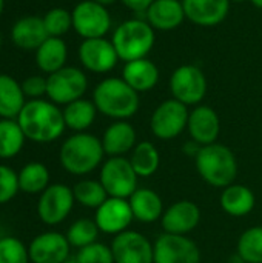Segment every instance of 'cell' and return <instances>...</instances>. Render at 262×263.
Segmentation results:
<instances>
[{
	"mask_svg": "<svg viewBox=\"0 0 262 263\" xmlns=\"http://www.w3.org/2000/svg\"><path fill=\"white\" fill-rule=\"evenodd\" d=\"M29 251L15 237L0 239V263H29Z\"/></svg>",
	"mask_w": 262,
	"mask_h": 263,
	"instance_id": "d590c367",
	"label": "cell"
},
{
	"mask_svg": "<svg viewBox=\"0 0 262 263\" xmlns=\"http://www.w3.org/2000/svg\"><path fill=\"white\" fill-rule=\"evenodd\" d=\"M68 57V48L62 37H48L36 51V63L48 76L62 69Z\"/></svg>",
	"mask_w": 262,
	"mask_h": 263,
	"instance_id": "484cf974",
	"label": "cell"
},
{
	"mask_svg": "<svg viewBox=\"0 0 262 263\" xmlns=\"http://www.w3.org/2000/svg\"><path fill=\"white\" fill-rule=\"evenodd\" d=\"M187 105L176 99H168L158 105L150 119V128L154 137L161 140H171L184 133L188 123Z\"/></svg>",
	"mask_w": 262,
	"mask_h": 263,
	"instance_id": "ba28073f",
	"label": "cell"
},
{
	"mask_svg": "<svg viewBox=\"0 0 262 263\" xmlns=\"http://www.w3.org/2000/svg\"><path fill=\"white\" fill-rule=\"evenodd\" d=\"M79 59L85 69L96 74L111 71L120 60L113 42L105 37L85 39L79 46Z\"/></svg>",
	"mask_w": 262,
	"mask_h": 263,
	"instance_id": "5bb4252c",
	"label": "cell"
},
{
	"mask_svg": "<svg viewBox=\"0 0 262 263\" xmlns=\"http://www.w3.org/2000/svg\"><path fill=\"white\" fill-rule=\"evenodd\" d=\"M46 96L56 105H68L83 97L88 88L85 72L74 66H63L62 69L46 77Z\"/></svg>",
	"mask_w": 262,
	"mask_h": 263,
	"instance_id": "52a82bcc",
	"label": "cell"
},
{
	"mask_svg": "<svg viewBox=\"0 0 262 263\" xmlns=\"http://www.w3.org/2000/svg\"><path fill=\"white\" fill-rule=\"evenodd\" d=\"M134 220L142 223H154L162 219L164 214V202L161 196L150 188H137L131 197L128 199Z\"/></svg>",
	"mask_w": 262,
	"mask_h": 263,
	"instance_id": "cb8c5ba5",
	"label": "cell"
},
{
	"mask_svg": "<svg viewBox=\"0 0 262 263\" xmlns=\"http://www.w3.org/2000/svg\"><path fill=\"white\" fill-rule=\"evenodd\" d=\"M105 156L102 140L90 133H76L60 146L59 160L65 171L74 176H86L102 163Z\"/></svg>",
	"mask_w": 262,
	"mask_h": 263,
	"instance_id": "3957f363",
	"label": "cell"
},
{
	"mask_svg": "<svg viewBox=\"0 0 262 263\" xmlns=\"http://www.w3.org/2000/svg\"><path fill=\"white\" fill-rule=\"evenodd\" d=\"M25 134L17 122V119H0V159L15 157L23 145Z\"/></svg>",
	"mask_w": 262,
	"mask_h": 263,
	"instance_id": "f546056e",
	"label": "cell"
},
{
	"mask_svg": "<svg viewBox=\"0 0 262 263\" xmlns=\"http://www.w3.org/2000/svg\"><path fill=\"white\" fill-rule=\"evenodd\" d=\"M97 108L94 102L86 99L74 100L63 108V120L66 128L73 129L74 133H85L96 120Z\"/></svg>",
	"mask_w": 262,
	"mask_h": 263,
	"instance_id": "83f0119b",
	"label": "cell"
},
{
	"mask_svg": "<svg viewBox=\"0 0 262 263\" xmlns=\"http://www.w3.org/2000/svg\"><path fill=\"white\" fill-rule=\"evenodd\" d=\"M69 248L66 236L46 231L31 240L28 251L32 263H65L69 257Z\"/></svg>",
	"mask_w": 262,
	"mask_h": 263,
	"instance_id": "2e32d148",
	"label": "cell"
},
{
	"mask_svg": "<svg viewBox=\"0 0 262 263\" xmlns=\"http://www.w3.org/2000/svg\"><path fill=\"white\" fill-rule=\"evenodd\" d=\"M185 17L198 26H216L230 11V0H182Z\"/></svg>",
	"mask_w": 262,
	"mask_h": 263,
	"instance_id": "d6986e66",
	"label": "cell"
},
{
	"mask_svg": "<svg viewBox=\"0 0 262 263\" xmlns=\"http://www.w3.org/2000/svg\"><path fill=\"white\" fill-rule=\"evenodd\" d=\"M187 129L191 140L196 142L199 146L216 143L221 133L219 116L212 106L198 105L193 111H190Z\"/></svg>",
	"mask_w": 262,
	"mask_h": 263,
	"instance_id": "ac0fdd59",
	"label": "cell"
},
{
	"mask_svg": "<svg viewBox=\"0 0 262 263\" xmlns=\"http://www.w3.org/2000/svg\"><path fill=\"white\" fill-rule=\"evenodd\" d=\"M0 46H2V34H0Z\"/></svg>",
	"mask_w": 262,
	"mask_h": 263,
	"instance_id": "bcb514c9",
	"label": "cell"
},
{
	"mask_svg": "<svg viewBox=\"0 0 262 263\" xmlns=\"http://www.w3.org/2000/svg\"><path fill=\"white\" fill-rule=\"evenodd\" d=\"M256 8H259V9H262V0H250Z\"/></svg>",
	"mask_w": 262,
	"mask_h": 263,
	"instance_id": "b9f144b4",
	"label": "cell"
},
{
	"mask_svg": "<svg viewBox=\"0 0 262 263\" xmlns=\"http://www.w3.org/2000/svg\"><path fill=\"white\" fill-rule=\"evenodd\" d=\"M230 2H235V3H242V2H246V0H230Z\"/></svg>",
	"mask_w": 262,
	"mask_h": 263,
	"instance_id": "f6af8a7d",
	"label": "cell"
},
{
	"mask_svg": "<svg viewBox=\"0 0 262 263\" xmlns=\"http://www.w3.org/2000/svg\"><path fill=\"white\" fill-rule=\"evenodd\" d=\"M153 29L171 31L187 18L182 0H154L145 12Z\"/></svg>",
	"mask_w": 262,
	"mask_h": 263,
	"instance_id": "7402d4cb",
	"label": "cell"
},
{
	"mask_svg": "<svg viewBox=\"0 0 262 263\" xmlns=\"http://www.w3.org/2000/svg\"><path fill=\"white\" fill-rule=\"evenodd\" d=\"M137 174L127 157H110L100 168V183L110 197L130 199L137 190Z\"/></svg>",
	"mask_w": 262,
	"mask_h": 263,
	"instance_id": "8992f818",
	"label": "cell"
},
{
	"mask_svg": "<svg viewBox=\"0 0 262 263\" xmlns=\"http://www.w3.org/2000/svg\"><path fill=\"white\" fill-rule=\"evenodd\" d=\"M43 23L49 37H62L73 28V15L65 8H53L45 14Z\"/></svg>",
	"mask_w": 262,
	"mask_h": 263,
	"instance_id": "e575fe53",
	"label": "cell"
},
{
	"mask_svg": "<svg viewBox=\"0 0 262 263\" xmlns=\"http://www.w3.org/2000/svg\"><path fill=\"white\" fill-rule=\"evenodd\" d=\"M74 202L73 188L63 183H53L39 197V219L46 225H59L69 216Z\"/></svg>",
	"mask_w": 262,
	"mask_h": 263,
	"instance_id": "8fae6325",
	"label": "cell"
},
{
	"mask_svg": "<svg viewBox=\"0 0 262 263\" xmlns=\"http://www.w3.org/2000/svg\"><path fill=\"white\" fill-rule=\"evenodd\" d=\"M114 263H154L153 243L141 233L127 230L111 242Z\"/></svg>",
	"mask_w": 262,
	"mask_h": 263,
	"instance_id": "4fadbf2b",
	"label": "cell"
},
{
	"mask_svg": "<svg viewBox=\"0 0 262 263\" xmlns=\"http://www.w3.org/2000/svg\"><path fill=\"white\" fill-rule=\"evenodd\" d=\"M170 91L173 99L187 106L199 105L207 92L205 74L195 65H182L170 77Z\"/></svg>",
	"mask_w": 262,
	"mask_h": 263,
	"instance_id": "9c48e42d",
	"label": "cell"
},
{
	"mask_svg": "<svg viewBox=\"0 0 262 263\" xmlns=\"http://www.w3.org/2000/svg\"><path fill=\"white\" fill-rule=\"evenodd\" d=\"M73 28L76 32L85 39L105 37L111 28V15L107 6L96 3L94 0H83L74 6L71 11Z\"/></svg>",
	"mask_w": 262,
	"mask_h": 263,
	"instance_id": "30bf717a",
	"label": "cell"
},
{
	"mask_svg": "<svg viewBox=\"0 0 262 263\" xmlns=\"http://www.w3.org/2000/svg\"><path fill=\"white\" fill-rule=\"evenodd\" d=\"M93 102L99 112L114 120L131 119L141 105L139 92L122 77H108L102 80L94 88Z\"/></svg>",
	"mask_w": 262,
	"mask_h": 263,
	"instance_id": "7a4b0ae2",
	"label": "cell"
},
{
	"mask_svg": "<svg viewBox=\"0 0 262 263\" xmlns=\"http://www.w3.org/2000/svg\"><path fill=\"white\" fill-rule=\"evenodd\" d=\"M48 31L45 28L43 18L36 15H28L19 18L11 29L12 43L25 51H37V48L48 39Z\"/></svg>",
	"mask_w": 262,
	"mask_h": 263,
	"instance_id": "ffe728a7",
	"label": "cell"
},
{
	"mask_svg": "<svg viewBox=\"0 0 262 263\" xmlns=\"http://www.w3.org/2000/svg\"><path fill=\"white\" fill-rule=\"evenodd\" d=\"M65 263H79V260H77V257L74 256V257H68Z\"/></svg>",
	"mask_w": 262,
	"mask_h": 263,
	"instance_id": "7bdbcfd3",
	"label": "cell"
},
{
	"mask_svg": "<svg viewBox=\"0 0 262 263\" xmlns=\"http://www.w3.org/2000/svg\"><path fill=\"white\" fill-rule=\"evenodd\" d=\"M128 9L134 11V12H147V9L150 8V5L154 0H120Z\"/></svg>",
	"mask_w": 262,
	"mask_h": 263,
	"instance_id": "ab89813d",
	"label": "cell"
},
{
	"mask_svg": "<svg viewBox=\"0 0 262 263\" xmlns=\"http://www.w3.org/2000/svg\"><path fill=\"white\" fill-rule=\"evenodd\" d=\"M25 103L22 83L8 74H0V117L17 119Z\"/></svg>",
	"mask_w": 262,
	"mask_h": 263,
	"instance_id": "4316f807",
	"label": "cell"
},
{
	"mask_svg": "<svg viewBox=\"0 0 262 263\" xmlns=\"http://www.w3.org/2000/svg\"><path fill=\"white\" fill-rule=\"evenodd\" d=\"M19 191V174L12 168L0 165V205L12 200Z\"/></svg>",
	"mask_w": 262,
	"mask_h": 263,
	"instance_id": "74e56055",
	"label": "cell"
},
{
	"mask_svg": "<svg viewBox=\"0 0 262 263\" xmlns=\"http://www.w3.org/2000/svg\"><path fill=\"white\" fill-rule=\"evenodd\" d=\"M161 222L164 233L187 236L199 225L201 210L191 200H179L164 211Z\"/></svg>",
	"mask_w": 262,
	"mask_h": 263,
	"instance_id": "e0dca14e",
	"label": "cell"
},
{
	"mask_svg": "<svg viewBox=\"0 0 262 263\" xmlns=\"http://www.w3.org/2000/svg\"><path fill=\"white\" fill-rule=\"evenodd\" d=\"M154 29L147 20L130 18L114 29L111 42L119 59L127 63L147 57L154 45Z\"/></svg>",
	"mask_w": 262,
	"mask_h": 263,
	"instance_id": "5b68a950",
	"label": "cell"
},
{
	"mask_svg": "<svg viewBox=\"0 0 262 263\" xmlns=\"http://www.w3.org/2000/svg\"><path fill=\"white\" fill-rule=\"evenodd\" d=\"M73 194L77 203L91 210H97L110 197L100 180H91V179H83L77 182L73 186Z\"/></svg>",
	"mask_w": 262,
	"mask_h": 263,
	"instance_id": "1f68e13d",
	"label": "cell"
},
{
	"mask_svg": "<svg viewBox=\"0 0 262 263\" xmlns=\"http://www.w3.org/2000/svg\"><path fill=\"white\" fill-rule=\"evenodd\" d=\"M79 263H114L111 247L105 243L94 242L88 247H83L76 254Z\"/></svg>",
	"mask_w": 262,
	"mask_h": 263,
	"instance_id": "8d00e7d4",
	"label": "cell"
},
{
	"mask_svg": "<svg viewBox=\"0 0 262 263\" xmlns=\"http://www.w3.org/2000/svg\"><path fill=\"white\" fill-rule=\"evenodd\" d=\"M122 79L137 92L153 89L159 82L158 66L147 57L127 62L122 69Z\"/></svg>",
	"mask_w": 262,
	"mask_h": 263,
	"instance_id": "603a6c76",
	"label": "cell"
},
{
	"mask_svg": "<svg viewBox=\"0 0 262 263\" xmlns=\"http://www.w3.org/2000/svg\"><path fill=\"white\" fill-rule=\"evenodd\" d=\"M136 145V131L127 120H116L102 136L103 151L110 157H125V154L133 151Z\"/></svg>",
	"mask_w": 262,
	"mask_h": 263,
	"instance_id": "44dd1931",
	"label": "cell"
},
{
	"mask_svg": "<svg viewBox=\"0 0 262 263\" xmlns=\"http://www.w3.org/2000/svg\"><path fill=\"white\" fill-rule=\"evenodd\" d=\"M130 162L139 177H150L159 170L161 156L151 142H139L131 153Z\"/></svg>",
	"mask_w": 262,
	"mask_h": 263,
	"instance_id": "4dcf8cb0",
	"label": "cell"
},
{
	"mask_svg": "<svg viewBox=\"0 0 262 263\" xmlns=\"http://www.w3.org/2000/svg\"><path fill=\"white\" fill-rule=\"evenodd\" d=\"M134 220L130 202L127 199L108 197L94 214V222L100 233L117 236L128 230Z\"/></svg>",
	"mask_w": 262,
	"mask_h": 263,
	"instance_id": "9a60e30c",
	"label": "cell"
},
{
	"mask_svg": "<svg viewBox=\"0 0 262 263\" xmlns=\"http://www.w3.org/2000/svg\"><path fill=\"white\" fill-rule=\"evenodd\" d=\"M96 3H100L102 6H110V5H113V3H116L117 0H94Z\"/></svg>",
	"mask_w": 262,
	"mask_h": 263,
	"instance_id": "60d3db41",
	"label": "cell"
},
{
	"mask_svg": "<svg viewBox=\"0 0 262 263\" xmlns=\"http://www.w3.org/2000/svg\"><path fill=\"white\" fill-rule=\"evenodd\" d=\"M49 186V171L42 162H29L19 173V188L25 194H42Z\"/></svg>",
	"mask_w": 262,
	"mask_h": 263,
	"instance_id": "f1b7e54d",
	"label": "cell"
},
{
	"mask_svg": "<svg viewBox=\"0 0 262 263\" xmlns=\"http://www.w3.org/2000/svg\"><path fill=\"white\" fill-rule=\"evenodd\" d=\"M46 88H48L46 79L42 76H29L22 82L23 94H25V97H29L31 100L42 99V96L46 94Z\"/></svg>",
	"mask_w": 262,
	"mask_h": 263,
	"instance_id": "f35d334b",
	"label": "cell"
},
{
	"mask_svg": "<svg viewBox=\"0 0 262 263\" xmlns=\"http://www.w3.org/2000/svg\"><path fill=\"white\" fill-rule=\"evenodd\" d=\"M3 8H5V0H0V14L3 12Z\"/></svg>",
	"mask_w": 262,
	"mask_h": 263,
	"instance_id": "ee69618b",
	"label": "cell"
},
{
	"mask_svg": "<svg viewBox=\"0 0 262 263\" xmlns=\"http://www.w3.org/2000/svg\"><path fill=\"white\" fill-rule=\"evenodd\" d=\"M100 230L97 228L96 222L91 219H79L76 220L66 231V239L71 247L74 248H83L94 242H97Z\"/></svg>",
	"mask_w": 262,
	"mask_h": 263,
	"instance_id": "836d02e7",
	"label": "cell"
},
{
	"mask_svg": "<svg viewBox=\"0 0 262 263\" xmlns=\"http://www.w3.org/2000/svg\"><path fill=\"white\" fill-rule=\"evenodd\" d=\"M154 263H201L198 245L187 236L161 234L153 243Z\"/></svg>",
	"mask_w": 262,
	"mask_h": 263,
	"instance_id": "7c38bea8",
	"label": "cell"
},
{
	"mask_svg": "<svg viewBox=\"0 0 262 263\" xmlns=\"http://www.w3.org/2000/svg\"><path fill=\"white\" fill-rule=\"evenodd\" d=\"M221 208L232 217H246L255 208L256 197L255 193L241 183H232L225 186L219 199Z\"/></svg>",
	"mask_w": 262,
	"mask_h": 263,
	"instance_id": "d4e9b609",
	"label": "cell"
},
{
	"mask_svg": "<svg viewBox=\"0 0 262 263\" xmlns=\"http://www.w3.org/2000/svg\"><path fill=\"white\" fill-rule=\"evenodd\" d=\"M238 257L244 263H262V227L246 230L236 245Z\"/></svg>",
	"mask_w": 262,
	"mask_h": 263,
	"instance_id": "d6a6232c",
	"label": "cell"
},
{
	"mask_svg": "<svg viewBox=\"0 0 262 263\" xmlns=\"http://www.w3.org/2000/svg\"><path fill=\"white\" fill-rule=\"evenodd\" d=\"M196 170L204 182L215 188H225L235 183L238 176V160L233 151L221 143L201 146L195 157Z\"/></svg>",
	"mask_w": 262,
	"mask_h": 263,
	"instance_id": "277c9868",
	"label": "cell"
},
{
	"mask_svg": "<svg viewBox=\"0 0 262 263\" xmlns=\"http://www.w3.org/2000/svg\"><path fill=\"white\" fill-rule=\"evenodd\" d=\"M17 122L25 137L36 143H51L57 140L66 128L63 111L51 100L43 99L26 102Z\"/></svg>",
	"mask_w": 262,
	"mask_h": 263,
	"instance_id": "6da1fadb",
	"label": "cell"
}]
</instances>
